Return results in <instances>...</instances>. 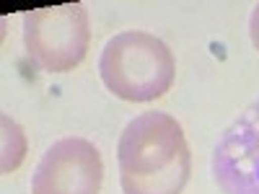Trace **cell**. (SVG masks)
I'll return each instance as SVG.
<instances>
[{
    "instance_id": "7a4b0ae2",
    "label": "cell",
    "mask_w": 259,
    "mask_h": 194,
    "mask_svg": "<svg viewBox=\"0 0 259 194\" xmlns=\"http://www.w3.org/2000/svg\"><path fill=\"white\" fill-rule=\"evenodd\" d=\"M99 73L106 91H112L117 99L145 104L171 91L177 62L163 39L133 29L106 41L99 60Z\"/></svg>"
},
{
    "instance_id": "8992f818",
    "label": "cell",
    "mask_w": 259,
    "mask_h": 194,
    "mask_svg": "<svg viewBox=\"0 0 259 194\" xmlns=\"http://www.w3.org/2000/svg\"><path fill=\"white\" fill-rule=\"evenodd\" d=\"M26 156V135L21 132V127L3 114V174H11L21 166Z\"/></svg>"
},
{
    "instance_id": "6da1fadb",
    "label": "cell",
    "mask_w": 259,
    "mask_h": 194,
    "mask_svg": "<svg viewBox=\"0 0 259 194\" xmlns=\"http://www.w3.org/2000/svg\"><path fill=\"white\" fill-rule=\"evenodd\" d=\"M124 194H182L192 176V153L182 124L166 112L130 119L117 142Z\"/></svg>"
},
{
    "instance_id": "5b68a950",
    "label": "cell",
    "mask_w": 259,
    "mask_h": 194,
    "mask_svg": "<svg viewBox=\"0 0 259 194\" xmlns=\"http://www.w3.org/2000/svg\"><path fill=\"white\" fill-rule=\"evenodd\" d=\"M221 194H259V96L236 117L212 150Z\"/></svg>"
},
{
    "instance_id": "277c9868",
    "label": "cell",
    "mask_w": 259,
    "mask_h": 194,
    "mask_svg": "<svg viewBox=\"0 0 259 194\" xmlns=\"http://www.w3.org/2000/svg\"><path fill=\"white\" fill-rule=\"evenodd\" d=\"M104 161L99 148L85 137L52 142L31 176V194H99Z\"/></svg>"
},
{
    "instance_id": "52a82bcc",
    "label": "cell",
    "mask_w": 259,
    "mask_h": 194,
    "mask_svg": "<svg viewBox=\"0 0 259 194\" xmlns=\"http://www.w3.org/2000/svg\"><path fill=\"white\" fill-rule=\"evenodd\" d=\"M249 36H251V44H254V50L259 52V3L254 6L251 18H249Z\"/></svg>"
},
{
    "instance_id": "3957f363",
    "label": "cell",
    "mask_w": 259,
    "mask_h": 194,
    "mask_svg": "<svg viewBox=\"0 0 259 194\" xmlns=\"http://www.w3.org/2000/svg\"><path fill=\"white\" fill-rule=\"evenodd\" d=\"M91 44V21L83 3L50 6L24 13V50L45 73H70Z\"/></svg>"
}]
</instances>
